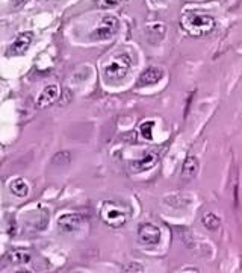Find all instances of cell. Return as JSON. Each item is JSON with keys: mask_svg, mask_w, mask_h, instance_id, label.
<instances>
[{"mask_svg": "<svg viewBox=\"0 0 242 273\" xmlns=\"http://www.w3.org/2000/svg\"><path fill=\"white\" fill-rule=\"evenodd\" d=\"M180 24L192 37H206L215 27V20L198 11H186L180 19Z\"/></svg>", "mask_w": 242, "mask_h": 273, "instance_id": "obj_1", "label": "cell"}, {"mask_svg": "<svg viewBox=\"0 0 242 273\" xmlns=\"http://www.w3.org/2000/svg\"><path fill=\"white\" fill-rule=\"evenodd\" d=\"M100 217L108 226L117 229V228L124 226L126 222L129 220L130 211L115 202H103L102 210H100Z\"/></svg>", "mask_w": 242, "mask_h": 273, "instance_id": "obj_2", "label": "cell"}, {"mask_svg": "<svg viewBox=\"0 0 242 273\" xmlns=\"http://www.w3.org/2000/svg\"><path fill=\"white\" fill-rule=\"evenodd\" d=\"M130 67H132V59L129 55L118 53L115 57H112L111 61L105 65V75L111 80H120L129 73Z\"/></svg>", "mask_w": 242, "mask_h": 273, "instance_id": "obj_3", "label": "cell"}, {"mask_svg": "<svg viewBox=\"0 0 242 273\" xmlns=\"http://www.w3.org/2000/svg\"><path fill=\"white\" fill-rule=\"evenodd\" d=\"M118 29H120L118 19L113 16H106L100 20V23H98L91 37L94 39H109L118 32Z\"/></svg>", "mask_w": 242, "mask_h": 273, "instance_id": "obj_4", "label": "cell"}, {"mask_svg": "<svg viewBox=\"0 0 242 273\" xmlns=\"http://www.w3.org/2000/svg\"><path fill=\"white\" fill-rule=\"evenodd\" d=\"M159 152L158 150H149V152L144 155V156H141L139 159L136 161H132L129 164V169L130 172L133 173H139V172H144V170H150L153 169L156 164L159 162Z\"/></svg>", "mask_w": 242, "mask_h": 273, "instance_id": "obj_5", "label": "cell"}, {"mask_svg": "<svg viewBox=\"0 0 242 273\" xmlns=\"http://www.w3.org/2000/svg\"><path fill=\"white\" fill-rule=\"evenodd\" d=\"M32 37H34L32 32L20 34L16 39H14V43L9 46L8 52H6L8 57H20V55H24L32 43Z\"/></svg>", "mask_w": 242, "mask_h": 273, "instance_id": "obj_6", "label": "cell"}, {"mask_svg": "<svg viewBox=\"0 0 242 273\" xmlns=\"http://www.w3.org/2000/svg\"><path fill=\"white\" fill-rule=\"evenodd\" d=\"M138 238L144 244H158L161 240V229L151 223L141 225L138 229Z\"/></svg>", "mask_w": 242, "mask_h": 273, "instance_id": "obj_7", "label": "cell"}, {"mask_svg": "<svg viewBox=\"0 0 242 273\" xmlns=\"http://www.w3.org/2000/svg\"><path fill=\"white\" fill-rule=\"evenodd\" d=\"M59 98V87L56 84L47 85L44 90H42L37 99V106L38 108H47L50 105H53Z\"/></svg>", "mask_w": 242, "mask_h": 273, "instance_id": "obj_8", "label": "cell"}, {"mask_svg": "<svg viewBox=\"0 0 242 273\" xmlns=\"http://www.w3.org/2000/svg\"><path fill=\"white\" fill-rule=\"evenodd\" d=\"M82 225V217L79 214H64L58 218V228L64 232L77 231Z\"/></svg>", "mask_w": 242, "mask_h": 273, "instance_id": "obj_9", "label": "cell"}, {"mask_svg": "<svg viewBox=\"0 0 242 273\" xmlns=\"http://www.w3.org/2000/svg\"><path fill=\"white\" fill-rule=\"evenodd\" d=\"M164 78V70L161 67H149L144 73H141L139 76V85H153L158 84V82Z\"/></svg>", "mask_w": 242, "mask_h": 273, "instance_id": "obj_10", "label": "cell"}, {"mask_svg": "<svg viewBox=\"0 0 242 273\" xmlns=\"http://www.w3.org/2000/svg\"><path fill=\"white\" fill-rule=\"evenodd\" d=\"M198 170H200V164H198V159L194 156H188L183 162V169H182V177L186 181H191L198 175Z\"/></svg>", "mask_w": 242, "mask_h": 273, "instance_id": "obj_11", "label": "cell"}, {"mask_svg": "<svg viewBox=\"0 0 242 273\" xmlns=\"http://www.w3.org/2000/svg\"><path fill=\"white\" fill-rule=\"evenodd\" d=\"M9 188L11 191L16 196L19 197H26L27 195H29V187H27L26 181L21 179V177H16V179H12L11 184H9Z\"/></svg>", "mask_w": 242, "mask_h": 273, "instance_id": "obj_12", "label": "cell"}, {"mask_svg": "<svg viewBox=\"0 0 242 273\" xmlns=\"http://www.w3.org/2000/svg\"><path fill=\"white\" fill-rule=\"evenodd\" d=\"M202 223L209 231H217L221 226V218L213 213H205L202 217Z\"/></svg>", "mask_w": 242, "mask_h": 273, "instance_id": "obj_13", "label": "cell"}, {"mask_svg": "<svg viewBox=\"0 0 242 273\" xmlns=\"http://www.w3.org/2000/svg\"><path fill=\"white\" fill-rule=\"evenodd\" d=\"M8 258L12 264H26V263H29L31 254L26 251H21V249H17V251H12L8 255Z\"/></svg>", "mask_w": 242, "mask_h": 273, "instance_id": "obj_14", "label": "cell"}, {"mask_svg": "<svg viewBox=\"0 0 242 273\" xmlns=\"http://www.w3.org/2000/svg\"><path fill=\"white\" fill-rule=\"evenodd\" d=\"M52 162L55 164V166H68V164L71 162V154L70 152H59L56 154L52 159Z\"/></svg>", "mask_w": 242, "mask_h": 273, "instance_id": "obj_15", "label": "cell"}, {"mask_svg": "<svg viewBox=\"0 0 242 273\" xmlns=\"http://www.w3.org/2000/svg\"><path fill=\"white\" fill-rule=\"evenodd\" d=\"M154 126V121H146V123H142L141 125V135H142V138H146L149 141L153 140V134H151V129Z\"/></svg>", "mask_w": 242, "mask_h": 273, "instance_id": "obj_16", "label": "cell"}, {"mask_svg": "<svg viewBox=\"0 0 242 273\" xmlns=\"http://www.w3.org/2000/svg\"><path fill=\"white\" fill-rule=\"evenodd\" d=\"M121 3V0H98V8L100 9H112Z\"/></svg>", "mask_w": 242, "mask_h": 273, "instance_id": "obj_17", "label": "cell"}, {"mask_svg": "<svg viewBox=\"0 0 242 273\" xmlns=\"http://www.w3.org/2000/svg\"><path fill=\"white\" fill-rule=\"evenodd\" d=\"M124 272H139V273H142L144 269H142V266L138 264V263H132V264H127L124 267Z\"/></svg>", "mask_w": 242, "mask_h": 273, "instance_id": "obj_18", "label": "cell"}, {"mask_svg": "<svg viewBox=\"0 0 242 273\" xmlns=\"http://www.w3.org/2000/svg\"><path fill=\"white\" fill-rule=\"evenodd\" d=\"M26 3V0H12V9H20Z\"/></svg>", "mask_w": 242, "mask_h": 273, "instance_id": "obj_19", "label": "cell"}, {"mask_svg": "<svg viewBox=\"0 0 242 273\" xmlns=\"http://www.w3.org/2000/svg\"><path fill=\"white\" fill-rule=\"evenodd\" d=\"M156 2H159V0H153V3H156Z\"/></svg>", "mask_w": 242, "mask_h": 273, "instance_id": "obj_20", "label": "cell"}]
</instances>
